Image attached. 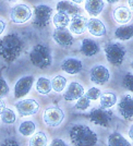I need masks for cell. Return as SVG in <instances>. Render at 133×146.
Masks as SVG:
<instances>
[{"label":"cell","mask_w":133,"mask_h":146,"mask_svg":"<svg viewBox=\"0 0 133 146\" xmlns=\"http://www.w3.org/2000/svg\"><path fill=\"white\" fill-rule=\"evenodd\" d=\"M15 108L18 111L19 116L21 117H30L36 115L39 110V104L35 99H24L20 100L15 104Z\"/></svg>","instance_id":"cell-10"},{"label":"cell","mask_w":133,"mask_h":146,"mask_svg":"<svg viewBox=\"0 0 133 146\" xmlns=\"http://www.w3.org/2000/svg\"><path fill=\"white\" fill-rule=\"evenodd\" d=\"M30 60L34 67L38 69H47L53 63L50 49L46 45H35L30 52Z\"/></svg>","instance_id":"cell-3"},{"label":"cell","mask_w":133,"mask_h":146,"mask_svg":"<svg viewBox=\"0 0 133 146\" xmlns=\"http://www.w3.org/2000/svg\"><path fill=\"white\" fill-rule=\"evenodd\" d=\"M9 92H10V87L8 85L7 81L0 75V97H6L7 95L9 94Z\"/></svg>","instance_id":"cell-34"},{"label":"cell","mask_w":133,"mask_h":146,"mask_svg":"<svg viewBox=\"0 0 133 146\" xmlns=\"http://www.w3.org/2000/svg\"><path fill=\"white\" fill-rule=\"evenodd\" d=\"M128 135H129V137L133 141V124L129 128V131H128Z\"/></svg>","instance_id":"cell-39"},{"label":"cell","mask_w":133,"mask_h":146,"mask_svg":"<svg viewBox=\"0 0 133 146\" xmlns=\"http://www.w3.org/2000/svg\"><path fill=\"white\" fill-rule=\"evenodd\" d=\"M118 102V97L116 95V93L114 92H104L100 94V97H99V103H100V106L104 107V108H111L114 107L116 104Z\"/></svg>","instance_id":"cell-22"},{"label":"cell","mask_w":133,"mask_h":146,"mask_svg":"<svg viewBox=\"0 0 133 146\" xmlns=\"http://www.w3.org/2000/svg\"><path fill=\"white\" fill-rule=\"evenodd\" d=\"M24 49V42L17 33L8 34L0 39V57L7 63H12L18 59Z\"/></svg>","instance_id":"cell-1"},{"label":"cell","mask_w":133,"mask_h":146,"mask_svg":"<svg viewBox=\"0 0 133 146\" xmlns=\"http://www.w3.org/2000/svg\"><path fill=\"white\" fill-rule=\"evenodd\" d=\"M51 85H53V90L56 93H61L66 85V79L62 75H57L51 81Z\"/></svg>","instance_id":"cell-29"},{"label":"cell","mask_w":133,"mask_h":146,"mask_svg":"<svg viewBox=\"0 0 133 146\" xmlns=\"http://www.w3.org/2000/svg\"><path fill=\"white\" fill-rule=\"evenodd\" d=\"M76 102L78 103L74 105V109L80 110V111H85V110H87L90 108L91 99H88L85 95H83L81 98H79Z\"/></svg>","instance_id":"cell-31"},{"label":"cell","mask_w":133,"mask_h":146,"mask_svg":"<svg viewBox=\"0 0 133 146\" xmlns=\"http://www.w3.org/2000/svg\"><path fill=\"white\" fill-rule=\"evenodd\" d=\"M31 146H45L47 145V136L44 132L34 133L30 140Z\"/></svg>","instance_id":"cell-28"},{"label":"cell","mask_w":133,"mask_h":146,"mask_svg":"<svg viewBox=\"0 0 133 146\" xmlns=\"http://www.w3.org/2000/svg\"><path fill=\"white\" fill-rule=\"evenodd\" d=\"M107 144L109 146H129L130 145V142L126 140V137L122 134L118 133V132H114V133H111L108 136Z\"/></svg>","instance_id":"cell-25"},{"label":"cell","mask_w":133,"mask_h":146,"mask_svg":"<svg viewBox=\"0 0 133 146\" xmlns=\"http://www.w3.org/2000/svg\"><path fill=\"white\" fill-rule=\"evenodd\" d=\"M0 145H8V146H18L19 145V142L18 141H14V140H6L3 141L2 143H0Z\"/></svg>","instance_id":"cell-35"},{"label":"cell","mask_w":133,"mask_h":146,"mask_svg":"<svg viewBox=\"0 0 133 146\" xmlns=\"http://www.w3.org/2000/svg\"><path fill=\"white\" fill-rule=\"evenodd\" d=\"M100 94H102V92H100L99 88H97V87H91L88 91L85 93L84 95L88 99H91V100H97L98 98L100 97Z\"/></svg>","instance_id":"cell-33"},{"label":"cell","mask_w":133,"mask_h":146,"mask_svg":"<svg viewBox=\"0 0 133 146\" xmlns=\"http://www.w3.org/2000/svg\"><path fill=\"white\" fill-rule=\"evenodd\" d=\"M53 15V9L47 5H38L34 8V19L33 25L36 29H45L50 22Z\"/></svg>","instance_id":"cell-6"},{"label":"cell","mask_w":133,"mask_h":146,"mask_svg":"<svg viewBox=\"0 0 133 146\" xmlns=\"http://www.w3.org/2000/svg\"><path fill=\"white\" fill-rule=\"evenodd\" d=\"M112 17H114V20H115L118 24H121V25L128 24L132 20V11L128 7L119 6L114 9Z\"/></svg>","instance_id":"cell-17"},{"label":"cell","mask_w":133,"mask_h":146,"mask_svg":"<svg viewBox=\"0 0 133 146\" xmlns=\"http://www.w3.org/2000/svg\"><path fill=\"white\" fill-rule=\"evenodd\" d=\"M122 85L124 88H127L128 91L133 93V74L130 72L126 73V75L122 79Z\"/></svg>","instance_id":"cell-32"},{"label":"cell","mask_w":133,"mask_h":146,"mask_svg":"<svg viewBox=\"0 0 133 146\" xmlns=\"http://www.w3.org/2000/svg\"><path fill=\"white\" fill-rule=\"evenodd\" d=\"M104 51L106 55V59L111 66L120 67L124 62L127 50L126 47L119 42H108L104 46Z\"/></svg>","instance_id":"cell-4"},{"label":"cell","mask_w":133,"mask_h":146,"mask_svg":"<svg viewBox=\"0 0 133 146\" xmlns=\"http://www.w3.org/2000/svg\"><path fill=\"white\" fill-rule=\"evenodd\" d=\"M11 21L15 24H23L32 18V10L29 6L20 3L14 6L10 11Z\"/></svg>","instance_id":"cell-8"},{"label":"cell","mask_w":133,"mask_h":146,"mask_svg":"<svg viewBox=\"0 0 133 146\" xmlns=\"http://www.w3.org/2000/svg\"><path fill=\"white\" fill-rule=\"evenodd\" d=\"M6 103H5V100L2 99V98L0 97V115L3 112V110L6 109Z\"/></svg>","instance_id":"cell-37"},{"label":"cell","mask_w":133,"mask_h":146,"mask_svg":"<svg viewBox=\"0 0 133 146\" xmlns=\"http://www.w3.org/2000/svg\"><path fill=\"white\" fill-rule=\"evenodd\" d=\"M81 52L86 57H93L99 52V45L91 38H84L81 43Z\"/></svg>","instance_id":"cell-19"},{"label":"cell","mask_w":133,"mask_h":146,"mask_svg":"<svg viewBox=\"0 0 133 146\" xmlns=\"http://www.w3.org/2000/svg\"><path fill=\"white\" fill-rule=\"evenodd\" d=\"M36 130V125L33 121H23L20 125H19V133L21 134L22 136H30V135H33L34 132Z\"/></svg>","instance_id":"cell-27"},{"label":"cell","mask_w":133,"mask_h":146,"mask_svg":"<svg viewBox=\"0 0 133 146\" xmlns=\"http://www.w3.org/2000/svg\"><path fill=\"white\" fill-rule=\"evenodd\" d=\"M108 3H110V5H115V3H117V2H119L120 0H106Z\"/></svg>","instance_id":"cell-41"},{"label":"cell","mask_w":133,"mask_h":146,"mask_svg":"<svg viewBox=\"0 0 133 146\" xmlns=\"http://www.w3.org/2000/svg\"><path fill=\"white\" fill-rule=\"evenodd\" d=\"M69 136L73 145L93 146L98 142L97 134L85 124H75L69 131Z\"/></svg>","instance_id":"cell-2"},{"label":"cell","mask_w":133,"mask_h":146,"mask_svg":"<svg viewBox=\"0 0 133 146\" xmlns=\"http://www.w3.org/2000/svg\"><path fill=\"white\" fill-rule=\"evenodd\" d=\"M60 68L63 72L68 73V74H71V75H74V74H78V73L82 71L83 63L78 58H66L65 60L61 62Z\"/></svg>","instance_id":"cell-15"},{"label":"cell","mask_w":133,"mask_h":146,"mask_svg":"<svg viewBox=\"0 0 133 146\" xmlns=\"http://www.w3.org/2000/svg\"><path fill=\"white\" fill-rule=\"evenodd\" d=\"M87 119L95 125H99L103 128H109L112 123L114 113L104 107H95L86 115Z\"/></svg>","instance_id":"cell-5"},{"label":"cell","mask_w":133,"mask_h":146,"mask_svg":"<svg viewBox=\"0 0 133 146\" xmlns=\"http://www.w3.org/2000/svg\"><path fill=\"white\" fill-rule=\"evenodd\" d=\"M53 39L62 48H70L74 44V38L71 32L66 27H56L53 33Z\"/></svg>","instance_id":"cell-9"},{"label":"cell","mask_w":133,"mask_h":146,"mask_svg":"<svg viewBox=\"0 0 133 146\" xmlns=\"http://www.w3.org/2000/svg\"><path fill=\"white\" fill-rule=\"evenodd\" d=\"M84 0H72V2H74V3H76V5H80V3H82Z\"/></svg>","instance_id":"cell-42"},{"label":"cell","mask_w":133,"mask_h":146,"mask_svg":"<svg viewBox=\"0 0 133 146\" xmlns=\"http://www.w3.org/2000/svg\"><path fill=\"white\" fill-rule=\"evenodd\" d=\"M88 20L82 14H74L70 20V32L75 35H82L87 29Z\"/></svg>","instance_id":"cell-14"},{"label":"cell","mask_w":133,"mask_h":146,"mask_svg":"<svg viewBox=\"0 0 133 146\" xmlns=\"http://www.w3.org/2000/svg\"><path fill=\"white\" fill-rule=\"evenodd\" d=\"M53 90L51 81L46 76H39L36 81V91L41 95H48Z\"/></svg>","instance_id":"cell-24"},{"label":"cell","mask_w":133,"mask_h":146,"mask_svg":"<svg viewBox=\"0 0 133 146\" xmlns=\"http://www.w3.org/2000/svg\"><path fill=\"white\" fill-rule=\"evenodd\" d=\"M90 80L93 84L104 85L110 80V72L107 68L102 64H97L90 71Z\"/></svg>","instance_id":"cell-11"},{"label":"cell","mask_w":133,"mask_h":146,"mask_svg":"<svg viewBox=\"0 0 133 146\" xmlns=\"http://www.w3.org/2000/svg\"><path fill=\"white\" fill-rule=\"evenodd\" d=\"M87 30L95 37H103L106 35L107 30H106V25L104 24L103 21H100L99 19L92 18L87 22Z\"/></svg>","instance_id":"cell-18"},{"label":"cell","mask_w":133,"mask_h":146,"mask_svg":"<svg viewBox=\"0 0 133 146\" xmlns=\"http://www.w3.org/2000/svg\"><path fill=\"white\" fill-rule=\"evenodd\" d=\"M70 20L69 14L62 11H57V13L54 15L53 22L56 27H66L68 25L70 24Z\"/></svg>","instance_id":"cell-26"},{"label":"cell","mask_w":133,"mask_h":146,"mask_svg":"<svg viewBox=\"0 0 133 146\" xmlns=\"http://www.w3.org/2000/svg\"><path fill=\"white\" fill-rule=\"evenodd\" d=\"M85 94L84 87L78 82H71L68 86L66 91L63 94V99L66 102H74L78 100Z\"/></svg>","instance_id":"cell-16"},{"label":"cell","mask_w":133,"mask_h":146,"mask_svg":"<svg viewBox=\"0 0 133 146\" xmlns=\"http://www.w3.org/2000/svg\"><path fill=\"white\" fill-rule=\"evenodd\" d=\"M118 111L124 120L132 121L133 120V96L130 94L124 95L118 103Z\"/></svg>","instance_id":"cell-13"},{"label":"cell","mask_w":133,"mask_h":146,"mask_svg":"<svg viewBox=\"0 0 133 146\" xmlns=\"http://www.w3.org/2000/svg\"><path fill=\"white\" fill-rule=\"evenodd\" d=\"M60 145L66 146V142H65V141H62V140H60V139H55V140L51 142V146H60Z\"/></svg>","instance_id":"cell-36"},{"label":"cell","mask_w":133,"mask_h":146,"mask_svg":"<svg viewBox=\"0 0 133 146\" xmlns=\"http://www.w3.org/2000/svg\"><path fill=\"white\" fill-rule=\"evenodd\" d=\"M7 2H17L18 0H6Z\"/></svg>","instance_id":"cell-43"},{"label":"cell","mask_w":133,"mask_h":146,"mask_svg":"<svg viewBox=\"0 0 133 146\" xmlns=\"http://www.w3.org/2000/svg\"><path fill=\"white\" fill-rule=\"evenodd\" d=\"M56 9H57V11L66 12L69 15H74V14L80 13V8L78 7V5L70 2V1H66V0L58 2L56 6Z\"/></svg>","instance_id":"cell-23"},{"label":"cell","mask_w":133,"mask_h":146,"mask_svg":"<svg viewBox=\"0 0 133 146\" xmlns=\"http://www.w3.org/2000/svg\"><path fill=\"white\" fill-rule=\"evenodd\" d=\"M0 119L2 123L5 124H13L15 122L17 116H15V112L10 108H6L3 110V112L0 115Z\"/></svg>","instance_id":"cell-30"},{"label":"cell","mask_w":133,"mask_h":146,"mask_svg":"<svg viewBox=\"0 0 133 146\" xmlns=\"http://www.w3.org/2000/svg\"><path fill=\"white\" fill-rule=\"evenodd\" d=\"M5 30H6V22L0 19V35L5 32Z\"/></svg>","instance_id":"cell-38"},{"label":"cell","mask_w":133,"mask_h":146,"mask_svg":"<svg viewBox=\"0 0 133 146\" xmlns=\"http://www.w3.org/2000/svg\"><path fill=\"white\" fill-rule=\"evenodd\" d=\"M115 37L120 42H127L133 38V25H121L115 31Z\"/></svg>","instance_id":"cell-21"},{"label":"cell","mask_w":133,"mask_h":146,"mask_svg":"<svg viewBox=\"0 0 133 146\" xmlns=\"http://www.w3.org/2000/svg\"><path fill=\"white\" fill-rule=\"evenodd\" d=\"M34 84V76L26 75L19 79L14 85V98H22L30 93L32 86Z\"/></svg>","instance_id":"cell-12"},{"label":"cell","mask_w":133,"mask_h":146,"mask_svg":"<svg viewBox=\"0 0 133 146\" xmlns=\"http://www.w3.org/2000/svg\"><path fill=\"white\" fill-rule=\"evenodd\" d=\"M43 119H44V122L47 127L57 128L65 120V112L62 111V109L58 108V107L47 108L44 112Z\"/></svg>","instance_id":"cell-7"},{"label":"cell","mask_w":133,"mask_h":146,"mask_svg":"<svg viewBox=\"0 0 133 146\" xmlns=\"http://www.w3.org/2000/svg\"><path fill=\"white\" fill-rule=\"evenodd\" d=\"M105 2L104 0H86L85 10L92 17H97L104 11Z\"/></svg>","instance_id":"cell-20"},{"label":"cell","mask_w":133,"mask_h":146,"mask_svg":"<svg viewBox=\"0 0 133 146\" xmlns=\"http://www.w3.org/2000/svg\"><path fill=\"white\" fill-rule=\"evenodd\" d=\"M131 68L133 69V58H132V61H131Z\"/></svg>","instance_id":"cell-44"},{"label":"cell","mask_w":133,"mask_h":146,"mask_svg":"<svg viewBox=\"0 0 133 146\" xmlns=\"http://www.w3.org/2000/svg\"><path fill=\"white\" fill-rule=\"evenodd\" d=\"M128 5H129L130 10H131V11H133V0H128Z\"/></svg>","instance_id":"cell-40"}]
</instances>
